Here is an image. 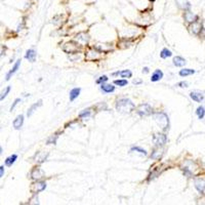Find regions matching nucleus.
<instances>
[{"instance_id": "nucleus-1", "label": "nucleus", "mask_w": 205, "mask_h": 205, "mask_svg": "<svg viewBox=\"0 0 205 205\" xmlns=\"http://www.w3.org/2000/svg\"><path fill=\"white\" fill-rule=\"evenodd\" d=\"M135 108V104L132 103V101H130L129 99H119L116 103V110L118 112L121 113H129Z\"/></svg>"}, {"instance_id": "nucleus-2", "label": "nucleus", "mask_w": 205, "mask_h": 205, "mask_svg": "<svg viewBox=\"0 0 205 205\" xmlns=\"http://www.w3.org/2000/svg\"><path fill=\"white\" fill-rule=\"evenodd\" d=\"M154 119L155 121L158 123L159 126H161V128L163 130H167L169 128V118L164 112H157V113H155Z\"/></svg>"}, {"instance_id": "nucleus-3", "label": "nucleus", "mask_w": 205, "mask_h": 205, "mask_svg": "<svg viewBox=\"0 0 205 205\" xmlns=\"http://www.w3.org/2000/svg\"><path fill=\"white\" fill-rule=\"evenodd\" d=\"M137 113L139 114L141 117H144V116H149L153 113V109L149 104H142V105L139 106L137 108Z\"/></svg>"}, {"instance_id": "nucleus-4", "label": "nucleus", "mask_w": 205, "mask_h": 205, "mask_svg": "<svg viewBox=\"0 0 205 205\" xmlns=\"http://www.w3.org/2000/svg\"><path fill=\"white\" fill-rule=\"evenodd\" d=\"M153 142L157 147H162L167 142V137L164 133H155L153 135Z\"/></svg>"}, {"instance_id": "nucleus-5", "label": "nucleus", "mask_w": 205, "mask_h": 205, "mask_svg": "<svg viewBox=\"0 0 205 205\" xmlns=\"http://www.w3.org/2000/svg\"><path fill=\"white\" fill-rule=\"evenodd\" d=\"M195 188L200 194H205V178H197L194 181Z\"/></svg>"}, {"instance_id": "nucleus-6", "label": "nucleus", "mask_w": 205, "mask_h": 205, "mask_svg": "<svg viewBox=\"0 0 205 205\" xmlns=\"http://www.w3.org/2000/svg\"><path fill=\"white\" fill-rule=\"evenodd\" d=\"M45 188H46V183L43 182V181H37L35 184L32 185L31 190L34 194H38L39 192L44 191Z\"/></svg>"}, {"instance_id": "nucleus-7", "label": "nucleus", "mask_w": 205, "mask_h": 205, "mask_svg": "<svg viewBox=\"0 0 205 205\" xmlns=\"http://www.w3.org/2000/svg\"><path fill=\"white\" fill-rule=\"evenodd\" d=\"M202 28H203L202 27V24H200L198 21H195V22H193V24H192L191 27H190L189 29L192 34H194V35H199Z\"/></svg>"}, {"instance_id": "nucleus-8", "label": "nucleus", "mask_w": 205, "mask_h": 205, "mask_svg": "<svg viewBox=\"0 0 205 205\" xmlns=\"http://www.w3.org/2000/svg\"><path fill=\"white\" fill-rule=\"evenodd\" d=\"M43 176H44V172L42 171V169H40L39 167H35L32 169L31 171V178H33V180H40V178H43Z\"/></svg>"}, {"instance_id": "nucleus-9", "label": "nucleus", "mask_w": 205, "mask_h": 205, "mask_svg": "<svg viewBox=\"0 0 205 205\" xmlns=\"http://www.w3.org/2000/svg\"><path fill=\"white\" fill-rule=\"evenodd\" d=\"M20 66H21V60H18V61L16 62V64L14 65V67H12V68L7 72V74H6V77H5V80H7V81L9 80V79L12 78V75H14V73H16L17 71L19 70Z\"/></svg>"}, {"instance_id": "nucleus-10", "label": "nucleus", "mask_w": 205, "mask_h": 205, "mask_svg": "<svg viewBox=\"0 0 205 205\" xmlns=\"http://www.w3.org/2000/svg\"><path fill=\"white\" fill-rule=\"evenodd\" d=\"M190 98L197 103H201L204 100V94L200 91H191L190 92Z\"/></svg>"}, {"instance_id": "nucleus-11", "label": "nucleus", "mask_w": 205, "mask_h": 205, "mask_svg": "<svg viewBox=\"0 0 205 205\" xmlns=\"http://www.w3.org/2000/svg\"><path fill=\"white\" fill-rule=\"evenodd\" d=\"M176 3L183 10H189L191 8V3L189 0H176Z\"/></svg>"}, {"instance_id": "nucleus-12", "label": "nucleus", "mask_w": 205, "mask_h": 205, "mask_svg": "<svg viewBox=\"0 0 205 205\" xmlns=\"http://www.w3.org/2000/svg\"><path fill=\"white\" fill-rule=\"evenodd\" d=\"M36 57H37V53H36V51L34 50L33 48L28 49L27 53H26V55H25V59L29 60V62H31V63H34L36 61Z\"/></svg>"}, {"instance_id": "nucleus-13", "label": "nucleus", "mask_w": 205, "mask_h": 205, "mask_svg": "<svg viewBox=\"0 0 205 205\" xmlns=\"http://www.w3.org/2000/svg\"><path fill=\"white\" fill-rule=\"evenodd\" d=\"M184 18H185V20L187 21V22H189V23H193V22L199 20V17L196 16V14H194L193 12H185Z\"/></svg>"}, {"instance_id": "nucleus-14", "label": "nucleus", "mask_w": 205, "mask_h": 205, "mask_svg": "<svg viewBox=\"0 0 205 205\" xmlns=\"http://www.w3.org/2000/svg\"><path fill=\"white\" fill-rule=\"evenodd\" d=\"M12 124H14V129H21V127L23 126V124H24V115H19L18 117L14 120Z\"/></svg>"}, {"instance_id": "nucleus-15", "label": "nucleus", "mask_w": 205, "mask_h": 205, "mask_svg": "<svg viewBox=\"0 0 205 205\" xmlns=\"http://www.w3.org/2000/svg\"><path fill=\"white\" fill-rule=\"evenodd\" d=\"M163 78V72L159 69H157L154 73H153L152 77H151V81L152 82H157Z\"/></svg>"}, {"instance_id": "nucleus-16", "label": "nucleus", "mask_w": 205, "mask_h": 205, "mask_svg": "<svg viewBox=\"0 0 205 205\" xmlns=\"http://www.w3.org/2000/svg\"><path fill=\"white\" fill-rule=\"evenodd\" d=\"M101 89H102V91L105 92V94H110V92H113L114 90H115V86H113L112 84L102 83L101 84Z\"/></svg>"}, {"instance_id": "nucleus-17", "label": "nucleus", "mask_w": 205, "mask_h": 205, "mask_svg": "<svg viewBox=\"0 0 205 205\" xmlns=\"http://www.w3.org/2000/svg\"><path fill=\"white\" fill-rule=\"evenodd\" d=\"M17 159H18V155H17V154H12V155H10L9 157H7V158L5 159L4 163H5V165L7 166V167H10V166H12V164L16 162Z\"/></svg>"}, {"instance_id": "nucleus-18", "label": "nucleus", "mask_w": 205, "mask_h": 205, "mask_svg": "<svg viewBox=\"0 0 205 205\" xmlns=\"http://www.w3.org/2000/svg\"><path fill=\"white\" fill-rule=\"evenodd\" d=\"M173 65L176 67H184L186 65V60L184 59V58L180 57V55H178V57H174L173 58Z\"/></svg>"}, {"instance_id": "nucleus-19", "label": "nucleus", "mask_w": 205, "mask_h": 205, "mask_svg": "<svg viewBox=\"0 0 205 205\" xmlns=\"http://www.w3.org/2000/svg\"><path fill=\"white\" fill-rule=\"evenodd\" d=\"M80 91H81V89L78 87H75L71 90L70 91V101L71 102H73V101L76 100V99L78 98L79 94H80Z\"/></svg>"}, {"instance_id": "nucleus-20", "label": "nucleus", "mask_w": 205, "mask_h": 205, "mask_svg": "<svg viewBox=\"0 0 205 205\" xmlns=\"http://www.w3.org/2000/svg\"><path fill=\"white\" fill-rule=\"evenodd\" d=\"M41 105H42V101H38L37 103L33 104V105H32L31 107L29 108V110H28V112H27V116H28V117H30V116H31L32 114L35 112V110L37 109L38 107H40Z\"/></svg>"}, {"instance_id": "nucleus-21", "label": "nucleus", "mask_w": 205, "mask_h": 205, "mask_svg": "<svg viewBox=\"0 0 205 205\" xmlns=\"http://www.w3.org/2000/svg\"><path fill=\"white\" fill-rule=\"evenodd\" d=\"M193 74H195V70H193V69H183V70L180 71V76L182 77L190 76V75Z\"/></svg>"}, {"instance_id": "nucleus-22", "label": "nucleus", "mask_w": 205, "mask_h": 205, "mask_svg": "<svg viewBox=\"0 0 205 205\" xmlns=\"http://www.w3.org/2000/svg\"><path fill=\"white\" fill-rule=\"evenodd\" d=\"M196 114H197L198 118L199 119H203L204 116H205V108L203 106H199L196 110Z\"/></svg>"}, {"instance_id": "nucleus-23", "label": "nucleus", "mask_w": 205, "mask_h": 205, "mask_svg": "<svg viewBox=\"0 0 205 205\" xmlns=\"http://www.w3.org/2000/svg\"><path fill=\"white\" fill-rule=\"evenodd\" d=\"M10 89H12V87H10V86H6V87L4 88L1 92H0V102H1V101H3L4 99L7 96V94L10 92Z\"/></svg>"}, {"instance_id": "nucleus-24", "label": "nucleus", "mask_w": 205, "mask_h": 205, "mask_svg": "<svg viewBox=\"0 0 205 205\" xmlns=\"http://www.w3.org/2000/svg\"><path fill=\"white\" fill-rule=\"evenodd\" d=\"M171 55H172V53L168 48H163L160 53V57L162 58V59H167V58L171 57Z\"/></svg>"}, {"instance_id": "nucleus-25", "label": "nucleus", "mask_w": 205, "mask_h": 205, "mask_svg": "<svg viewBox=\"0 0 205 205\" xmlns=\"http://www.w3.org/2000/svg\"><path fill=\"white\" fill-rule=\"evenodd\" d=\"M119 75L122 78H130V77L132 76V73H131L130 70H123V71H120Z\"/></svg>"}, {"instance_id": "nucleus-26", "label": "nucleus", "mask_w": 205, "mask_h": 205, "mask_svg": "<svg viewBox=\"0 0 205 205\" xmlns=\"http://www.w3.org/2000/svg\"><path fill=\"white\" fill-rule=\"evenodd\" d=\"M133 151H135V152L140 153V154L147 155V151L145 150V149L141 148V147H132V148L130 149V152H133Z\"/></svg>"}, {"instance_id": "nucleus-27", "label": "nucleus", "mask_w": 205, "mask_h": 205, "mask_svg": "<svg viewBox=\"0 0 205 205\" xmlns=\"http://www.w3.org/2000/svg\"><path fill=\"white\" fill-rule=\"evenodd\" d=\"M161 155H162V152L160 151V149H158V150H155L154 152L151 154V158L152 159H159L161 157Z\"/></svg>"}, {"instance_id": "nucleus-28", "label": "nucleus", "mask_w": 205, "mask_h": 205, "mask_svg": "<svg viewBox=\"0 0 205 205\" xmlns=\"http://www.w3.org/2000/svg\"><path fill=\"white\" fill-rule=\"evenodd\" d=\"M128 83V81L126 80V79H118V80H115L114 81V84H116V85L118 86H125L126 84Z\"/></svg>"}, {"instance_id": "nucleus-29", "label": "nucleus", "mask_w": 205, "mask_h": 205, "mask_svg": "<svg viewBox=\"0 0 205 205\" xmlns=\"http://www.w3.org/2000/svg\"><path fill=\"white\" fill-rule=\"evenodd\" d=\"M88 116H90V110L89 109L83 110V112H81V113L79 114V117L80 118H85V117H88Z\"/></svg>"}, {"instance_id": "nucleus-30", "label": "nucleus", "mask_w": 205, "mask_h": 205, "mask_svg": "<svg viewBox=\"0 0 205 205\" xmlns=\"http://www.w3.org/2000/svg\"><path fill=\"white\" fill-rule=\"evenodd\" d=\"M57 139H58V135H51L50 137H49L48 140H47V145H49V144H53L55 145V143H57Z\"/></svg>"}, {"instance_id": "nucleus-31", "label": "nucleus", "mask_w": 205, "mask_h": 205, "mask_svg": "<svg viewBox=\"0 0 205 205\" xmlns=\"http://www.w3.org/2000/svg\"><path fill=\"white\" fill-rule=\"evenodd\" d=\"M108 77L106 76V75H104V76H101L99 79H96V83L98 84H102V83H105L106 81H108Z\"/></svg>"}, {"instance_id": "nucleus-32", "label": "nucleus", "mask_w": 205, "mask_h": 205, "mask_svg": "<svg viewBox=\"0 0 205 205\" xmlns=\"http://www.w3.org/2000/svg\"><path fill=\"white\" fill-rule=\"evenodd\" d=\"M20 102H22V100H21V99H17V100H16V101H14V104H12V107H10V111H12V110H14V108H16V106L18 105V104L20 103Z\"/></svg>"}, {"instance_id": "nucleus-33", "label": "nucleus", "mask_w": 205, "mask_h": 205, "mask_svg": "<svg viewBox=\"0 0 205 205\" xmlns=\"http://www.w3.org/2000/svg\"><path fill=\"white\" fill-rule=\"evenodd\" d=\"M178 86H180V87H188V82H186V81L178 82Z\"/></svg>"}, {"instance_id": "nucleus-34", "label": "nucleus", "mask_w": 205, "mask_h": 205, "mask_svg": "<svg viewBox=\"0 0 205 205\" xmlns=\"http://www.w3.org/2000/svg\"><path fill=\"white\" fill-rule=\"evenodd\" d=\"M199 36L201 38H203V39H205V28H202L201 29V31H200V33H199Z\"/></svg>"}, {"instance_id": "nucleus-35", "label": "nucleus", "mask_w": 205, "mask_h": 205, "mask_svg": "<svg viewBox=\"0 0 205 205\" xmlns=\"http://www.w3.org/2000/svg\"><path fill=\"white\" fill-rule=\"evenodd\" d=\"M4 172H5V170H4V166H0V178L4 176Z\"/></svg>"}, {"instance_id": "nucleus-36", "label": "nucleus", "mask_w": 205, "mask_h": 205, "mask_svg": "<svg viewBox=\"0 0 205 205\" xmlns=\"http://www.w3.org/2000/svg\"><path fill=\"white\" fill-rule=\"evenodd\" d=\"M148 72H149V68L148 67H145L143 69V73H148Z\"/></svg>"}, {"instance_id": "nucleus-37", "label": "nucleus", "mask_w": 205, "mask_h": 205, "mask_svg": "<svg viewBox=\"0 0 205 205\" xmlns=\"http://www.w3.org/2000/svg\"><path fill=\"white\" fill-rule=\"evenodd\" d=\"M2 152H3V150H2V148H1V147H0V155L2 154Z\"/></svg>"}]
</instances>
